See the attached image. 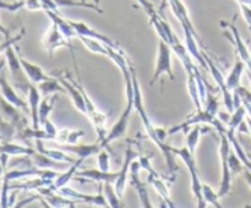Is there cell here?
I'll list each match as a JSON object with an SVG mask.
<instances>
[{"label": "cell", "mask_w": 251, "mask_h": 208, "mask_svg": "<svg viewBox=\"0 0 251 208\" xmlns=\"http://www.w3.org/2000/svg\"><path fill=\"white\" fill-rule=\"evenodd\" d=\"M83 161H85V159L77 158V161L74 162L68 170L63 171V173H59V175L54 179L53 184H51V187H53L55 191H59L61 187L68 185V184L71 181V179L77 174L78 168H80L81 164L83 163Z\"/></svg>", "instance_id": "obj_23"}, {"label": "cell", "mask_w": 251, "mask_h": 208, "mask_svg": "<svg viewBox=\"0 0 251 208\" xmlns=\"http://www.w3.org/2000/svg\"><path fill=\"white\" fill-rule=\"evenodd\" d=\"M248 76H249V80H250V83H251V73L248 72Z\"/></svg>", "instance_id": "obj_49"}, {"label": "cell", "mask_w": 251, "mask_h": 208, "mask_svg": "<svg viewBox=\"0 0 251 208\" xmlns=\"http://www.w3.org/2000/svg\"><path fill=\"white\" fill-rule=\"evenodd\" d=\"M202 125H196L195 127H194L193 130H191L190 132H189V135L186 136V148L190 151V153L195 154V151H196V147H198V143L199 141H200V137L201 135H202Z\"/></svg>", "instance_id": "obj_36"}, {"label": "cell", "mask_w": 251, "mask_h": 208, "mask_svg": "<svg viewBox=\"0 0 251 208\" xmlns=\"http://www.w3.org/2000/svg\"><path fill=\"white\" fill-rule=\"evenodd\" d=\"M130 72H131L132 86H134V109H136V113L139 114L140 119H141L142 124H144L145 130H146L147 132V136L152 139L153 143H156V146L158 147L159 151L163 153L169 171H171L172 174H174L176 170H178V166L176 165V159H174L176 158V156H174L172 152H169L168 148H167V144L161 141L158 135V127H156L153 124H152L151 119H150L149 115H147L146 109H145V105H144V99H142L141 88H140L139 80H137L136 72H135L132 65L130 66Z\"/></svg>", "instance_id": "obj_1"}, {"label": "cell", "mask_w": 251, "mask_h": 208, "mask_svg": "<svg viewBox=\"0 0 251 208\" xmlns=\"http://www.w3.org/2000/svg\"><path fill=\"white\" fill-rule=\"evenodd\" d=\"M58 80L59 82L63 85V87L65 88V92L69 93V95H70L71 100H73L76 109L86 115L85 99H83L82 92H81V90L78 88L76 81H74L73 78H70L69 76H65V77H64V76H60V77H58Z\"/></svg>", "instance_id": "obj_16"}, {"label": "cell", "mask_w": 251, "mask_h": 208, "mask_svg": "<svg viewBox=\"0 0 251 208\" xmlns=\"http://www.w3.org/2000/svg\"><path fill=\"white\" fill-rule=\"evenodd\" d=\"M227 129V127H226ZM225 129V130H226ZM225 130L222 131H218L220 134V158H221V181L220 186H218L217 193L220 196V198L225 197L232 190V171L229 168V153H230V143L229 139H228L227 135H226Z\"/></svg>", "instance_id": "obj_4"}, {"label": "cell", "mask_w": 251, "mask_h": 208, "mask_svg": "<svg viewBox=\"0 0 251 208\" xmlns=\"http://www.w3.org/2000/svg\"><path fill=\"white\" fill-rule=\"evenodd\" d=\"M24 34H25V28H22L21 32H20V33L17 34V36L12 37V38H11V37H10V38H5L4 42H0V54L5 53V50H6V49L9 48V46H15V44H16L17 42L21 41V38H22V37H24Z\"/></svg>", "instance_id": "obj_40"}, {"label": "cell", "mask_w": 251, "mask_h": 208, "mask_svg": "<svg viewBox=\"0 0 251 208\" xmlns=\"http://www.w3.org/2000/svg\"><path fill=\"white\" fill-rule=\"evenodd\" d=\"M5 59H6L7 66H9V70L11 72L12 78H14V82L16 85V87H19L20 90H22L24 92L28 91V87L32 85L31 81L28 80V77L25 73L24 69H22L21 63H20V58L17 56L16 51H15L14 46H9V48L5 50Z\"/></svg>", "instance_id": "obj_7"}, {"label": "cell", "mask_w": 251, "mask_h": 208, "mask_svg": "<svg viewBox=\"0 0 251 208\" xmlns=\"http://www.w3.org/2000/svg\"><path fill=\"white\" fill-rule=\"evenodd\" d=\"M221 26L223 28L228 29V32H226V36L233 43V46H235V50H237L238 58L245 64V68H247L248 72L251 73V53L249 48L247 46L245 42L243 41L242 36H240V32L238 31L237 26L234 23H228V22L221 21Z\"/></svg>", "instance_id": "obj_8"}, {"label": "cell", "mask_w": 251, "mask_h": 208, "mask_svg": "<svg viewBox=\"0 0 251 208\" xmlns=\"http://www.w3.org/2000/svg\"><path fill=\"white\" fill-rule=\"evenodd\" d=\"M77 83L78 88L81 90L83 95V99H85V105H86V116H88L90 121L92 122L93 127H95L96 132L98 135V141L102 142L104 139V137L107 136V121H108V114L100 112L96 104L93 103V100L91 99L90 95L87 94L85 88L82 87V83L80 82V78H78Z\"/></svg>", "instance_id": "obj_5"}, {"label": "cell", "mask_w": 251, "mask_h": 208, "mask_svg": "<svg viewBox=\"0 0 251 208\" xmlns=\"http://www.w3.org/2000/svg\"><path fill=\"white\" fill-rule=\"evenodd\" d=\"M56 2V5L60 7H85V9L93 10V11H97L100 14H103V10L98 6V4L96 2H87V0H54Z\"/></svg>", "instance_id": "obj_32"}, {"label": "cell", "mask_w": 251, "mask_h": 208, "mask_svg": "<svg viewBox=\"0 0 251 208\" xmlns=\"http://www.w3.org/2000/svg\"><path fill=\"white\" fill-rule=\"evenodd\" d=\"M93 2H96V4H98V2H100V0H92Z\"/></svg>", "instance_id": "obj_50"}, {"label": "cell", "mask_w": 251, "mask_h": 208, "mask_svg": "<svg viewBox=\"0 0 251 208\" xmlns=\"http://www.w3.org/2000/svg\"><path fill=\"white\" fill-rule=\"evenodd\" d=\"M42 43H43L44 49L48 51L49 55H53V54L55 53V50H58L61 46H65V48L70 49L73 59H75V53H74L71 42L65 38V36L61 33V31L58 28V26H56L55 23H53V22H51V26L49 27L48 31L44 33Z\"/></svg>", "instance_id": "obj_10"}, {"label": "cell", "mask_w": 251, "mask_h": 208, "mask_svg": "<svg viewBox=\"0 0 251 208\" xmlns=\"http://www.w3.org/2000/svg\"><path fill=\"white\" fill-rule=\"evenodd\" d=\"M19 58L25 73H26L28 80L31 81L33 85H38V83L43 82V81H48V80H51V78H54L53 76L47 75V73L42 70V68L39 65H36V64L26 60V59L22 58L21 55H19Z\"/></svg>", "instance_id": "obj_19"}, {"label": "cell", "mask_w": 251, "mask_h": 208, "mask_svg": "<svg viewBox=\"0 0 251 208\" xmlns=\"http://www.w3.org/2000/svg\"><path fill=\"white\" fill-rule=\"evenodd\" d=\"M69 21H70L71 26L74 27V29L77 32L78 36H85V37H88V38L98 39V41L103 42L104 44H107V46L117 49V50H122V48H120L119 44H118L117 42L113 41V39H110L109 37H107L105 34L100 33V32L96 31V29H93L92 27L88 26V24L85 23V22L73 21V20H69Z\"/></svg>", "instance_id": "obj_14"}, {"label": "cell", "mask_w": 251, "mask_h": 208, "mask_svg": "<svg viewBox=\"0 0 251 208\" xmlns=\"http://www.w3.org/2000/svg\"><path fill=\"white\" fill-rule=\"evenodd\" d=\"M202 197L206 206L210 205L212 206V207L217 208L222 207V206L220 205V196H218L217 191L213 190L208 184H202Z\"/></svg>", "instance_id": "obj_37"}, {"label": "cell", "mask_w": 251, "mask_h": 208, "mask_svg": "<svg viewBox=\"0 0 251 208\" xmlns=\"http://www.w3.org/2000/svg\"><path fill=\"white\" fill-rule=\"evenodd\" d=\"M34 149L28 146H22V144L11 143V142H4L0 144V154L5 156H31L34 153Z\"/></svg>", "instance_id": "obj_27"}, {"label": "cell", "mask_w": 251, "mask_h": 208, "mask_svg": "<svg viewBox=\"0 0 251 208\" xmlns=\"http://www.w3.org/2000/svg\"><path fill=\"white\" fill-rule=\"evenodd\" d=\"M41 92H39L38 87L34 86L32 83L28 87L27 91V99H28V110L29 114H31V120H32V127L33 129H41V125H39V104H41Z\"/></svg>", "instance_id": "obj_18"}, {"label": "cell", "mask_w": 251, "mask_h": 208, "mask_svg": "<svg viewBox=\"0 0 251 208\" xmlns=\"http://www.w3.org/2000/svg\"><path fill=\"white\" fill-rule=\"evenodd\" d=\"M42 1V7H43V11H56L59 12V6L56 5V2L54 0H41Z\"/></svg>", "instance_id": "obj_45"}, {"label": "cell", "mask_w": 251, "mask_h": 208, "mask_svg": "<svg viewBox=\"0 0 251 208\" xmlns=\"http://www.w3.org/2000/svg\"><path fill=\"white\" fill-rule=\"evenodd\" d=\"M103 193H104L105 198H107L109 207L112 208L122 207V205H120V198L114 188V184L109 183V181L103 183Z\"/></svg>", "instance_id": "obj_35"}, {"label": "cell", "mask_w": 251, "mask_h": 208, "mask_svg": "<svg viewBox=\"0 0 251 208\" xmlns=\"http://www.w3.org/2000/svg\"><path fill=\"white\" fill-rule=\"evenodd\" d=\"M56 147L63 149L68 154H73V156L77 157V158L87 159L92 156H97L98 152L103 149L102 144L98 141L97 143L92 144H81V143H58Z\"/></svg>", "instance_id": "obj_13"}, {"label": "cell", "mask_w": 251, "mask_h": 208, "mask_svg": "<svg viewBox=\"0 0 251 208\" xmlns=\"http://www.w3.org/2000/svg\"><path fill=\"white\" fill-rule=\"evenodd\" d=\"M76 175L81 176V178H85L86 180H93L100 183H109L114 184L115 179L118 176V171H102L100 169H87V170L77 171Z\"/></svg>", "instance_id": "obj_22"}, {"label": "cell", "mask_w": 251, "mask_h": 208, "mask_svg": "<svg viewBox=\"0 0 251 208\" xmlns=\"http://www.w3.org/2000/svg\"><path fill=\"white\" fill-rule=\"evenodd\" d=\"M242 103H243V105L245 107V109H247L248 117H250V119H251V104H250V103H248V102H244V100H243Z\"/></svg>", "instance_id": "obj_47"}, {"label": "cell", "mask_w": 251, "mask_h": 208, "mask_svg": "<svg viewBox=\"0 0 251 208\" xmlns=\"http://www.w3.org/2000/svg\"><path fill=\"white\" fill-rule=\"evenodd\" d=\"M167 148L169 152L174 154V156H178L181 161L185 163V165L188 166L189 173H190V183H191V191H193V195L195 197L196 203H198L199 208H205L206 203L203 201L202 197V183L200 180V176H199L198 168H196V161H195V154L190 153L186 147H181V148H176V147H172L169 144H167Z\"/></svg>", "instance_id": "obj_3"}, {"label": "cell", "mask_w": 251, "mask_h": 208, "mask_svg": "<svg viewBox=\"0 0 251 208\" xmlns=\"http://www.w3.org/2000/svg\"><path fill=\"white\" fill-rule=\"evenodd\" d=\"M239 6L240 10H242L243 16H244L245 22H247V24L249 26V29L251 31V6L245 4H239Z\"/></svg>", "instance_id": "obj_44"}, {"label": "cell", "mask_w": 251, "mask_h": 208, "mask_svg": "<svg viewBox=\"0 0 251 208\" xmlns=\"http://www.w3.org/2000/svg\"><path fill=\"white\" fill-rule=\"evenodd\" d=\"M97 163L98 169L102 171H109L110 170V157L109 153L105 151V148L100 149L97 153Z\"/></svg>", "instance_id": "obj_39"}, {"label": "cell", "mask_w": 251, "mask_h": 208, "mask_svg": "<svg viewBox=\"0 0 251 208\" xmlns=\"http://www.w3.org/2000/svg\"><path fill=\"white\" fill-rule=\"evenodd\" d=\"M4 165H2L1 163H0V178H1V175H2V170H4Z\"/></svg>", "instance_id": "obj_48"}, {"label": "cell", "mask_w": 251, "mask_h": 208, "mask_svg": "<svg viewBox=\"0 0 251 208\" xmlns=\"http://www.w3.org/2000/svg\"><path fill=\"white\" fill-rule=\"evenodd\" d=\"M131 66V65H130ZM125 81V93H126V105H125L124 110H123L122 115L119 116L118 121L115 122L112 126V129L107 132V136L104 137L100 144H102L103 148L108 146L109 143H112L115 139H119L122 137H124L126 135L127 126H129V119L131 112L134 110V86H132V80H131V72L129 70L123 72Z\"/></svg>", "instance_id": "obj_2"}, {"label": "cell", "mask_w": 251, "mask_h": 208, "mask_svg": "<svg viewBox=\"0 0 251 208\" xmlns=\"http://www.w3.org/2000/svg\"><path fill=\"white\" fill-rule=\"evenodd\" d=\"M37 87H38L42 95H49L53 94V93L65 92V88L63 87V85H61L60 82H59L58 77H54L48 81H43V82L38 83Z\"/></svg>", "instance_id": "obj_33"}, {"label": "cell", "mask_w": 251, "mask_h": 208, "mask_svg": "<svg viewBox=\"0 0 251 208\" xmlns=\"http://www.w3.org/2000/svg\"><path fill=\"white\" fill-rule=\"evenodd\" d=\"M25 7V0H20V1L15 2H5L0 0V9L6 10V11L10 12H16L19 11L20 9Z\"/></svg>", "instance_id": "obj_41"}, {"label": "cell", "mask_w": 251, "mask_h": 208, "mask_svg": "<svg viewBox=\"0 0 251 208\" xmlns=\"http://www.w3.org/2000/svg\"><path fill=\"white\" fill-rule=\"evenodd\" d=\"M162 75H167L171 80H174L173 68H172V48L169 44L159 39L156 68H154L153 76H152L151 86H153L154 82H157V80Z\"/></svg>", "instance_id": "obj_6"}, {"label": "cell", "mask_w": 251, "mask_h": 208, "mask_svg": "<svg viewBox=\"0 0 251 208\" xmlns=\"http://www.w3.org/2000/svg\"><path fill=\"white\" fill-rule=\"evenodd\" d=\"M36 143H37V151L41 152V153H43V154H46L47 157L54 159V161L60 162V163H74V162H75V159L68 157L66 152H64L63 149L58 148V147L54 149L44 148L43 144H42V139H36Z\"/></svg>", "instance_id": "obj_30"}, {"label": "cell", "mask_w": 251, "mask_h": 208, "mask_svg": "<svg viewBox=\"0 0 251 208\" xmlns=\"http://www.w3.org/2000/svg\"><path fill=\"white\" fill-rule=\"evenodd\" d=\"M46 14L48 15V17L50 19V21L58 26V28L60 29L61 33L65 36V38L68 39V41L71 42V39L73 38H77L78 37L77 32L74 29V27L71 26V23L69 20H65L64 17H61L60 14L56 11H46Z\"/></svg>", "instance_id": "obj_21"}, {"label": "cell", "mask_w": 251, "mask_h": 208, "mask_svg": "<svg viewBox=\"0 0 251 208\" xmlns=\"http://www.w3.org/2000/svg\"><path fill=\"white\" fill-rule=\"evenodd\" d=\"M29 157V163L31 165L37 166L39 169H53V168H58L60 169L61 164L60 162H56L54 159L49 158L47 157L46 154L41 153V152L36 151L34 153H32Z\"/></svg>", "instance_id": "obj_26"}, {"label": "cell", "mask_w": 251, "mask_h": 208, "mask_svg": "<svg viewBox=\"0 0 251 208\" xmlns=\"http://www.w3.org/2000/svg\"><path fill=\"white\" fill-rule=\"evenodd\" d=\"M25 7L29 11H38V10H43L42 7L41 0H25Z\"/></svg>", "instance_id": "obj_43"}, {"label": "cell", "mask_w": 251, "mask_h": 208, "mask_svg": "<svg viewBox=\"0 0 251 208\" xmlns=\"http://www.w3.org/2000/svg\"><path fill=\"white\" fill-rule=\"evenodd\" d=\"M245 119H247V109H245L244 105L242 104V105H239V107L235 108L234 112L230 114V119L227 124V129L237 131L238 127H239V125L242 124Z\"/></svg>", "instance_id": "obj_34"}, {"label": "cell", "mask_w": 251, "mask_h": 208, "mask_svg": "<svg viewBox=\"0 0 251 208\" xmlns=\"http://www.w3.org/2000/svg\"><path fill=\"white\" fill-rule=\"evenodd\" d=\"M245 70V64L238 58V60L235 61V64L233 65L232 70L228 73V76L226 77V83H227L228 90H230L232 92H234L235 90L240 87V80H242V75Z\"/></svg>", "instance_id": "obj_24"}, {"label": "cell", "mask_w": 251, "mask_h": 208, "mask_svg": "<svg viewBox=\"0 0 251 208\" xmlns=\"http://www.w3.org/2000/svg\"><path fill=\"white\" fill-rule=\"evenodd\" d=\"M203 56H205L206 63H207L208 71H210L211 75H212L213 80L216 81V85L218 86V90L222 93L223 103H225L226 109H227V112H229L230 114H232V113L234 112V94H233L232 91L228 90L227 83H226V78L225 76H223L222 71H221L220 69H218V66L213 63L212 59H211L205 51H203Z\"/></svg>", "instance_id": "obj_9"}, {"label": "cell", "mask_w": 251, "mask_h": 208, "mask_svg": "<svg viewBox=\"0 0 251 208\" xmlns=\"http://www.w3.org/2000/svg\"><path fill=\"white\" fill-rule=\"evenodd\" d=\"M0 92H1L2 98H4L6 102H9L10 104L16 107L17 109H22L25 110V112H27V109H28V107H27L28 103L25 102V100L15 92L14 88L11 87V85L7 82L4 72H0Z\"/></svg>", "instance_id": "obj_17"}, {"label": "cell", "mask_w": 251, "mask_h": 208, "mask_svg": "<svg viewBox=\"0 0 251 208\" xmlns=\"http://www.w3.org/2000/svg\"><path fill=\"white\" fill-rule=\"evenodd\" d=\"M228 161H229V168H230V171H232L233 176H237L239 175V174H243V171H244L245 169V165L243 164V162L240 161L239 157L232 151V148H230V153H229V158H228Z\"/></svg>", "instance_id": "obj_38"}, {"label": "cell", "mask_w": 251, "mask_h": 208, "mask_svg": "<svg viewBox=\"0 0 251 208\" xmlns=\"http://www.w3.org/2000/svg\"><path fill=\"white\" fill-rule=\"evenodd\" d=\"M141 169L140 166V163L137 159H135L131 163V166H130V176H131V185L132 187L136 190L137 195H139L140 202H141V206L145 208H151V201H150L149 192H147L146 184H144L141 181L139 176V170Z\"/></svg>", "instance_id": "obj_15"}, {"label": "cell", "mask_w": 251, "mask_h": 208, "mask_svg": "<svg viewBox=\"0 0 251 208\" xmlns=\"http://www.w3.org/2000/svg\"><path fill=\"white\" fill-rule=\"evenodd\" d=\"M77 38L80 39V41L82 42L83 46H85L88 50L92 51V53L98 54V55L107 56V58L109 56V51H110V48H112V46H107V44H104L103 42L98 41V39L88 38V37H85V36H78Z\"/></svg>", "instance_id": "obj_28"}, {"label": "cell", "mask_w": 251, "mask_h": 208, "mask_svg": "<svg viewBox=\"0 0 251 208\" xmlns=\"http://www.w3.org/2000/svg\"><path fill=\"white\" fill-rule=\"evenodd\" d=\"M55 192L56 191H50V192H48L47 195L42 196V197L44 198V202L48 203V206H50V207H54V208L75 207V205H74V203L76 202L75 200H73V198L69 200L66 196L61 195V193H55Z\"/></svg>", "instance_id": "obj_29"}, {"label": "cell", "mask_w": 251, "mask_h": 208, "mask_svg": "<svg viewBox=\"0 0 251 208\" xmlns=\"http://www.w3.org/2000/svg\"><path fill=\"white\" fill-rule=\"evenodd\" d=\"M198 73H195V75H193V73H188V82H186V85H188V92L189 94H190L191 102H193L194 107L196 108V110H202L203 103H202V99H201L200 91H199V86H198V82H196V77H195Z\"/></svg>", "instance_id": "obj_31"}, {"label": "cell", "mask_w": 251, "mask_h": 208, "mask_svg": "<svg viewBox=\"0 0 251 208\" xmlns=\"http://www.w3.org/2000/svg\"><path fill=\"white\" fill-rule=\"evenodd\" d=\"M243 176H244L245 181H247L248 186L251 188V170H249V169L245 168L244 171H243Z\"/></svg>", "instance_id": "obj_46"}, {"label": "cell", "mask_w": 251, "mask_h": 208, "mask_svg": "<svg viewBox=\"0 0 251 208\" xmlns=\"http://www.w3.org/2000/svg\"><path fill=\"white\" fill-rule=\"evenodd\" d=\"M102 188H103V183H100V192H98L97 195H91V193L78 192V191L74 190V188L69 187V186L66 185L64 186V187H61L60 190H59V192H60L61 195L66 196V197L77 201V202L88 203V205L98 206V207H109L108 201L107 198H105L104 193H103Z\"/></svg>", "instance_id": "obj_11"}, {"label": "cell", "mask_w": 251, "mask_h": 208, "mask_svg": "<svg viewBox=\"0 0 251 208\" xmlns=\"http://www.w3.org/2000/svg\"><path fill=\"white\" fill-rule=\"evenodd\" d=\"M139 158V153L136 151L132 149L131 144H129L125 151L124 156V162L122 164V168L118 171V176L114 181V188L117 191L118 196L122 200L123 196L125 193V187H126V180H127V174H130V166H131V163L135 161V159Z\"/></svg>", "instance_id": "obj_12"}, {"label": "cell", "mask_w": 251, "mask_h": 208, "mask_svg": "<svg viewBox=\"0 0 251 208\" xmlns=\"http://www.w3.org/2000/svg\"><path fill=\"white\" fill-rule=\"evenodd\" d=\"M147 180H149V183L153 186V188L157 191V193L159 195V197L163 200V202L166 203L168 207H171V208L176 207V206L173 203V201H172L168 181L164 180L161 175H149Z\"/></svg>", "instance_id": "obj_20"}, {"label": "cell", "mask_w": 251, "mask_h": 208, "mask_svg": "<svg viewBox=\"0 0 251 208\" xmlns=\"http://www.w3.org/2000/svg\"><path fill=\"white\" fill-rule=\"evenodd\" d=\"M136 2L139 4V6L144 10L145 14L147 15L149 17L153 16L154 14H157V10L154 7V5L152 4L150 0H136Z\"/></svg>", "instance_id": "obj_42"}, {"label": "cell", "mask_w": 251, "mask_h": 208, "mask_svg": "<svg viewBox=\"0 0 251 208\" xmlns=\"http://www.w3.org/2000/svg\"><path fill=\"white\" fill-rule=\"evenodd\" d=\"M59 99L58 93H53V94L44 95L43 99L41 100V104H39V125H42L46 122V120L49 119V115H50L51 110L54 109V105H55L56 100Z\"/></svg>", "instance_id": "obj_25"}]
</instances>
